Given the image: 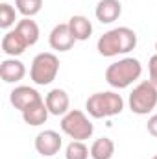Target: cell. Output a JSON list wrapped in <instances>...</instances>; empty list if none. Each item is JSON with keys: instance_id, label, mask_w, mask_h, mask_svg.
I'll list each match as a JSON object with an SVG mask.
<instances>
[{"instance_id": "1", "label": "cell", "mask_w": 157, "mask_h": 159, "mask_svg": "<svg viewBox=\"0 0 157 159\" xmlns=\"http://www.w3.org/2000/svg\"><path fill=\"white\" fill-rule=\"evenodd\" d=\"M135 46H137V34L128 26H118L105 32L96 43V50L104 57L129 54L131 50H135Z\"/></svg>"}, {"instance_id": "2", "label": "cell", "mask_w": 157, "mask_h": 159, "mask_svg": "<svg viewBox=\"0 0 157 159\" xmlns=\"http://www.w3.org/2000/svg\"><path fill=\"white\" fill-rule=\"evenodd\" d=\"M142 74V65L137 57H122L105 69V81L113 89H126Z\"/></svg>"}, {"instance_id": "3", "label": "cell", "mask_w": 157, "mask_h": 159, "mask_svg": "<svg viewBox=\"0 0 157 159\" xmlns=\"http://www.w3.org/2000/svg\"><path fill=\"white\" fill-rule=\"evenodd\" d=\"M124 109V98L115 91H102L94 93L85 102V111L92 119H107L117 117Z\"/></svg>"}, {"instance_id": "4", "label": "cell", "mask_w": 157, "mask_h": 159, "mask_svg": "<svg viewBox=\"0 0 157 159\" xmlns=\"http://www.w3.org/2000/svg\"><path fill=\"white\" fill-rule=\"evenodd\" d=\"M61 131L72 141H87L94 133V126L81 109H70L61 117Z\"/></svg>"}, {"instance_id": "5", "label": "cell", "mask_w": 157, "mask_h": 159, "mask_svg": "<svg viewBox=\"0 0 157 159\" xmlns=\"http://www.w3.org/2000/svg\"><path fill=\"white\" fill-rule=\"evenodd\" d=\"M128 104H129L131 113H135V115H148V113H152L157 106V87L150 80L141 81L129 93Z\"/></svg>"}, {"instance_id": "6", "label": "cell", "mask_w": 157, "mask_h": 159, "mask_svg": "<svg viewBox=\"0 0 157 159\" xmlns=\"http://www.w3.org/2000/svg\"><path fill=\"white\" fill-rule=\"evenodd\" d=\"M59 72V57L52 52H41L34 57L30 78L35 85H50Z\"/></svg>"}, {"instance_id": "7", "label": "cell", "mask_w": 157, "mask_h": 159, "mask_svg": "<svg viewBox=\"0 0 157 159\" xmlns=\"http://www.w3.org/2000/svg\"><path fill=\"white\" fill-rule=\"evenodd\" d=\"M61 146H63V139L54 129H44L35 137V150L43 157H54L56 154H59Z\"/></svg>"}, {"instance_id": "8", "label": "cell", "mask_w": 157, "mask_h": 159, "mask_svg": "<svg viewBox=\"0 0 157 159\" xmlns=\"http://www.w3.org/2000/svg\"><path fill=\"white\" fill-rule=\"evenodd\" d=\"M41 100H43V96H41L34 87H28V85H19V87H15V89L9 93V102H11V106H13L15 109H19L20 113L26 111L28 107L35 106Z\"/></svg>"}, {"instance_id": "9", "label": "cell", "mask_w": 157, "mask_h": 159, "mask_svg": "<svg viewBox=\"0 0 157 159\" xmlns=\"http://www.w3.org/2000/svg\"><path fill=\"white\" fill-rule=\"evenodd\" d=\"M48 43H50V48L52 50H57V52H69L74 43L76 37L72 35L70 32V26L69 22H63V24H56L48 35Z\"/></svg>"}, {"instance_id": "10", "label": "cell", "mask_w": 157, "mask_h": 159, "mask_svg": "<svg viewBox=\"0 0 157 159\" xmlns=\"http://www.w3.org/2000/svg\"><path fill=\"white\" fill-rule=\"evenodd\" d=\"M44 102H46V107L50 111V115L54 117H63L67 115L70 109V98H69V93L65 89H52L46 96H44Z\"/></svg>"}, {"instance_id": "11", "label": "cell", "mask_w": 157, "mask_h": 159, "mask_svg": "<svg viewBox=\"0 0 157 159\" xmlns=\"http://www.w3.org/2000/svg\"><path fill=\"white\" fill-rule=\"evenodd\" d=\"M2 52L7 56V57H17V56H20V54H24L26 52V48L30 46L26 39L20 35V32L17 30V28H13V30H7L6 32V35L2 37Z\"/></svg>"}, {"instance_id": "12", "label": "cell", "mask_w": 157, "mask_h": 159, "mask_svg": "<svg viewBox=\"0 0 157 159\" xmlns=\"http://www.w3.org/2000/svg\"><path fill=\"white\" fill-rule=\"evenodd\" d=\"M26 76V67L17 57H6L0 63V78L4 83H17Z\"/></svg>"}, {"instance_id": "13", "label": "cell", "mask_w": 157, "mask_h": 159, "mask_svg": "<svg viewBox=\"0 0 157 159\" xmlns=\"http://www.w3.org/2000/svg\"><path fill=\"white\" fill-rule=\"evenodd\" d=\"M94 15L102 24H111L122 15V4L120 0H100L96 4Z\"/></svg>"}, {"instance_id": "14", "label": "cell", "mask_w": 157, "mask_h": 159, "mask_svg": "<svg viewBox=\"0 0 157 159\" xmlns=\"http://www.w3.org/2000/svg\"><path fill=\"white\" fill-rule=\"evenodd\" d=\"M48 115H50V111H48V107H46V102L41 100L35 106H32V107H28L26 111H22V120H24L28 126H43V124L48 120Z\"/></svg>"}, {"instance_id": "15", "label": "cell", "mask_w": 157, "mask_h": 159, "mask_svg": "<svg viewBox=\"0 0 157 159\" xmlns=\"http://www.w3.org/2000/svg\"><path fill=\"white\" fill-rule=\"evenodd\" d=\"M69 26L76 41H87L92 35V22L85 15H74L69 19Z\"/></svg>"}, {"instance_id": "16", "label": "cell", "mask_w": 157, "mask_h": 159, "mask_svg": "<svg viewBox=\"0 0 157 159\" xmlns=\"http://www.w3.org/2000/svg\"><path fill=\"white\" fill-rule=\"evenodd\" d=\"M19 32H20V35L26 39V43L30 44V46H34L37 41H39V26H37V22L34 20V19H30V17H22L19 22H17V26H15Z\"/></svg>"}, {"instance_id": "17", "label": "cell", "mask_w": 157, "mask_h": 159, "mask_svg": "<svg viewBox=\"0 0 157 159\" xmlns=\"http://www.w3.org/2000/svg\"><path fill=\"white\" fill-rule=\"evenodd\" d=\"M113 156H115V143L109 137H100L91 144L92 159H113Z\"/></svg>"}, {"instance_id": "18", "label": "cell", "mask_w": 157, "mask_h": 159, "mask_svg": "<svg viewBox=\"0 0 157 159\" xmlns=\"http://www.w3.org/2000/svg\"><path fill=\"white\" fill-rule=\"evenodd\" d=\"M15 7L22 17H35L43 9V0H15Z\"/></svg>"}, {"instance_id": "19", "label": "cell", "mask_w": 157, "mask_h": 159, "mask_svg": "<svg viewBox=\"0 0 157 159\" xmlns=\"http://www.w3.org/2000/svg\"><path fill=\"white\" fill-rule=\"evenodd\" d=\"M89 156H91V148H87L85 141H72L65 150L67 159H89Z\"/></svg>"}, {"instance_id": "20", "label": "cell", "mask_w": 157, "mask_h": 159, "mask_svg": "<svg viewBox=\"0 0 157 159\" xmlns=\"http://www.w3.org/2000/svg\"><path fill=\"white\" fill-rule=\"evenodd\" d=\"M17 20V15H15V7L7 2H4L0 6V28L2 30H9Z\"/></svg>"}, {"instance_id": "21", "label": "cell", "mask_w": 157, "mask_h": 159, "mask_svg": "<svg viewBox=\"0 0 157 159\" xmlns=\"http://www.w3.org/2000/svg\"><path fill=\"white\" fill-rule=\"evenodd\" d=\"M148 72H150V81L157 87V54H154L148 61Z\"/></svg>"}, {"instance_id": "22", "label": "cell", "mask_w": 157, "mask_h": 159, "mask_svg": "<svg viewBox=\"0 0 157 159\" xmlns=\"http://www.w3.org/2000/svg\"><path fill=\"white\" fill-rule=\"evenodd\" d=\"M146 129H148V133H150L152 137H155V139H157V113H155V115H152V117L148 119Z\"/></svg>"}, {"instance_id": "23", "label": "cell", "mask_w": 157, "mask_h": 159, "mask_svg": "<svg viewBox=\"0 0 157 159\" xmlns=\"http://www.w3.org/2000/svg\"><path fill=\"white\" fill-rule=\"evenodd\" d=\"M155 54H157V41H155Z\"/></svg>"}, {"instance_id": "24", "label": "cell", "mask_w": 157, "mask_h": 159, "mask_svg": "<svg viewBox=\"0 0 157 159\" xmlns=\"http://www.w3.org/2000/svg\"><path fill=\"white\" fill-rule=\"evenodd\" d=\"M152 159H157V156H154V157H152Z\"/></svg>"}]
</instances>
